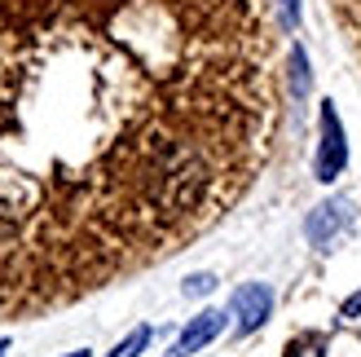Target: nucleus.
I'll return each mask as SVG.
<instances>
[{
  "label": "nucleus",
  "instance_id": "nucleus-12",
  "mask_svg": "<svg viewBox=\"0 0 361 357\" xmlns=\"http://www.w3.org/2000/svg\"><path fill=\"white\" fill-rule=\"evenodd\" d=\"M66 357H88V349H75V353H66Z\"/></svg>",
  "mask_w": 361,
  "mask_h": 357
},
{
  "label": "nucleus",
  "instance_id": "nucleus-1",
  "mask_svg": "<svg viewBox=\"0 0 361 357\" xmlns=\"http://www.w3.org/2000/svg\"><path fill=\"white\" fill-rule=\"evenodd\" d=\"M282 111L269 0H0V317L207 234Z\"/></svg>",
  "mask_w": 361,
  "mask_h": 357
},
{
  "label": "nucleus",
  "instance_id": "nucleus-8",
  "mask_svg": "<svg viewBox=\"0 0 361 357\" xmlns=\"http://www.w3.org/2000/svg\"><path fill=\"white\" fill-rule=\"evenodd\" d=\"M286 357H322V335H304V340L286 344Z\"/></svg>",
  "mask_w": 361,
  "mask_h": 357
},
{
  "label": "nucleus",
  "instance_id": "nucleus-10",
  "mask_svg": "<svg viewBox=\"0 0 361 357\" xmlns=\"http://www.w3.org/2000/svg\"><path fill=\"white\" fill-rule=\"evenodd\" d=\"M207 291H216V278H212V274H194V278H185V296H207Z\"/></svg>",
  "mask_w": 361,
  "mask_h": 357
},
{
  "label": "nucleus",
  "instance_id": "nucleus-9",
  "mask_svg": "<svg viewBox=\"0 0 361 357\" xmlns=\"http://www.w3.org/2000/svg\"><path fill=\"white\" fill-rule=\"evenodd\" d=\"M274 5H278V13H282V27L295 31V27H300V0H274Z\"/></svg>",
  "mask_w": 361,
  "mask_h": 357
},
{
  "label": "nucleus",
  "instance_id": "nucleus-5",
  "mask_svg": "<svg viewBox=\"0 0 361 357\" xmlns=\"http://www.w3.org/2000/svg\"><path fill=\"white\" fill-rule=\"evenodd\" d=\"M221 327H225V313H216V309H203L194 317V322L180 331V340L164 353V357H190V353H198V349H207L216 335H221Z\"/></svg>",
  "mask_w": 361,
  "mask_h": 357
},
{
  "label": "nucleus",
  "instance_id": "nucleus-11",
  "mask_svg": "<svg viewBox=\"0 0 361 357\" xmlns=\"http://www.w3.org/2000/svg\"><path fill=\"white\" fill-rule=\"evenodd\" d=\"M339 313H344V317H357V313H361V291H357V296H353V300H348V305L339 309Z\"/></svg>",
  "mask_w": 361,
  "mask_h": 357
},
{
  "label": "nucleus",
  "instance_id": "nucleus-13",
  "mask_svg": "<svg viewBox=\"0 0 361 357\" xmlns=\"http://www.w3.org/2000/svg\"><path fill=\"white\" fill-rule=\"evenodd\" d=\"M5 353H9V340H0V357H5Z\"/></svg>",
  "mask_w": 361,
  "mask_h": 357
},
{
  "label": "nucleus",
  "instance_id": "nucleus-6",
  "mask_svg": "<svg viewBox=\"0 0 361 357\" xmlns=\"http://www.w3.org/2000/svg\"><path fill=\"white\" fill-rule=\"evenodd\" d=\"M291 88H295V97L309 93V58H304L300 44L291 49Z\"/></svg>",
  "mask_w": 361,
  "mask_h": 357
},
{
  "label": "nucleus",
  "instance_id": "nucleus-7",
  "mask_svg": "<svg viewBox=\"0 0 361 357\" xmlns=\"http://www.w3.org/2000/svg\"><path fill=\"white\" fill-rule=\"evenodd\" d=\"M146 344H150V327H137V331H133V335H128V340H123V344H119L111 357H137V353L146 349Z\"/></svg>",
  "mask_w": 361,
  "mask_h": 357
},
{
  "label": "nucleus",
  "instance_id": "nucleus-2",
  "mask_svg": "<svg viewBox=\"0 0 361 357\" xmlns=\"http://www.w3.org/2000/svg\"><path fill=\"white\" fill-rule=\"evenodd\" d=\"M348 164L344 123L335 115V102H322V150H317V181H335Z\"/></svg>",
  "mask_w": 361,
  "mask_h": 357
},
{
  "label": "nucleus",
  "instance_id": "nucleus-4",
  "mask_svg": "<svg viewBox=\"0 0 361 357\" xmlns=\"http://www.w3.org/2000/svg\"><path fill=\"white\" fill-rule=\"evenodd\" d=\"M348 221H353L348 203H344V199H331V203H322V207L309 212L304 234H309V243H317V247H331V243H339V234L348 229Z\"/></svg>",
  "mask_w": 361,
  "mask_h": 357
},
{
  "label": "nucleus",
  "instance_id": "nucleus-3",
  "mask_svg": "<svg viewBox=\"0 0 361 357\" xmlns=\"http://www.w3.org/2000/svg\"><path fill=\"white\" fill-rule=\"evenodd\" d=\"M229 313H233V331H238V335L260 331L269 322V313H274V291H269L264 282H247V287L233 291Z\"/></svg>",
  "mask_w": 361,
  "mask_h": 357
}]
</instances>
